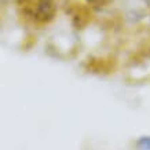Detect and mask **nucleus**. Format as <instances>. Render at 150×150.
Instances as JSON below:
<instances>
[{"label": "nucleus", "mask_w": 150, "mask_h": 150, "mask_svg": "<svg viewBox=\"0 0 150 150\" xmlns=\"http://www.w3.org/2000/svg\"><path fill=\"white\" fill-rule=\"evenodd\" d=\"M137 147L139 150H150V137H142L138 139Z\"/></svg>", "instance_id": "2"}, {"label": "nucleus", "mask_w": 150, "mask_h": 150, "mask_svg": "<svg viewBox=\"0 0 150 150\" xmlns=\"http://www.w3.org/2000/svg\"><path fill=\"white\" fill-rule=\"evenodd\" d=\"M143 3H145L146 7H147V8L150 10V0H143Z\"/></svg>", "instance_id": "5"}, {"label": "nucleus", "mask_w": 150, "mask_h": 150, "mask_svg": "<svg viewBox=\"0 0 150 150\" xmlns=\"http://www.w3.org/2000/svg\"><path fill=\"white\" fill-rule=\"evenodd\" d=\"M87 6H91V7H102L105 6L109 0H83Z\"/></svg>", "instance_id": "3"}, {"label": "nucleus", "mask_w": 150, "mask_h": 150, "mask_svg": "<svg viewBox=\"0 0 150 150\" xmlns=\"http://www.w3.org/2000/svg\"><path fill=\"white\" fill-rule=\"evenodd\" d=\"M17 0H0V7H3V6H8L11 3H15Z\"/></svg>", "instance_id": "4"}, {"label": "nucleus", "mask_w": 150, "mask_h": 150, "mask_svg": "<svg viewBox=\"0 0 150 150\" xmlns=\"http://www.w3.org/2000/svg\"><path fill=\"white\" fill-rule=\"evenodd\" d=\"M22 17L36 25H47L57 17V0H17Z\"/></svg>", "instance_id": "1"}]
</instances>
